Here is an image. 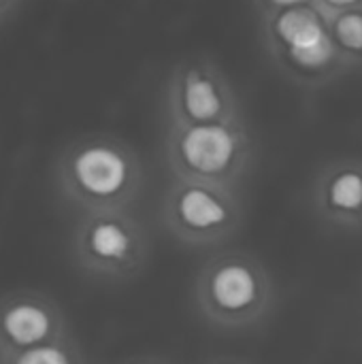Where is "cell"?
I'll return each instance as SVG.
<instances>
[{"mask_svg":"<svg viewBox=\"0 0 362 364\" xmlns=\"http://www.w3.org/2000/svg\"><path fill=\"white\" fill-rule=\"evenodd\" d=\"M53 173L62 198L81 213L130 209L145 183L139 154L113 134L75 139L58 156Z\"/></svg>","mask_w":362,"mask_h":364,"instance_id":"1","label":"cell"},{"mask_svg":"<svg viewBox=\"0 0 362 364\" xmlns=\"http://www.w3.org/2000/svg\"><path fill=\"white\" fill-rule=\"evenodd\" d=\"M275 301V284L265 264L245 252L209 258L194 282V303L215 328L241 331L260 324Z\"/></svg>","mask_w":362,"mask_h":364,"instance_id":"2","label":"cell"},{"mask_svg":"<svg viewBox=\"0 0 362 364\" xmlns=\"http://www.w3.org/2000/svg\"><path fill=\"white\" fill-rule=\"evenodd\" d=\"M265 43L275 66L297 85L322 87L348 70L335 47L329 19L316 2L262 15Z\"/></svg>","mask_w":362,"mask_h":364,"instance_id":"3","label":"cell"},{"mask_svg":"<svg viewBox=\"0 0 362 364\" xmlns=\"http://www.w3.org/2000/svg\"><path fill=\"white\" fill-rule=\"evenodd\" d=\"M164 156L173 179L237 188L252 162V139L243 119L169 124Z\"/></svg>","mask_w":362,"mask_h":364,"instance_id":"4","label":"cell"},{"mask_svg":"<svg viewBox=\"0 0 362 364\" xmlns=\"http://www.w3.org/2000/svg\"><path fill=\"white\" fill-rule=\"evenodd\" d=\"M75 264L96 279H128L149 256L145 224L130 209L81 213L70 239Z\"/></svg>","mask_w":362,"mask_h":364,"instance_id":"5","label":"cell"},{"mask_svg":"<svg viewBox=\"0 0 362 364\" xmlns=\"http://www.w3.org/2000/svg\"><path fill=\"white\" fill-rule=\"evenodd\" d=\"M166 232L190 247L218 245L243 224V203L237 188L173 179L162 196Z\"/></svg>","mask_w":362,"mask_h":364,"instance_id":"6","label":"cell"},{"mask_svg":"<svg viewBox=\"0 0 362 364\" xmlns=\"http://www.w3.org/2000/svg\"><path fill=\"white\" fill-rule=\"evenodd\" d=\"M169 124L239 122L241 109L235 87L224 70L207 58L181 60L166 85Z\"/></svg>","mask_w":362,"mask_h":364,"instance_id":"7","label":"cell"},{"mask_svg":"<svg viewBox=\"0 0 362 364\" xmlns=\"http://www.w3.org/2000/svg\"><path fill=\"white\" fill-rule=\"evenodd\" d=\"M66 337V318L51 296L23 290L0 299V356Z\"/></svg>","mask_w":362,"mask_h":364,"instance_id":"8","label":"cell"},{"mask_svg":"<svg viewBox=\"0 0 362 364\" xmlns=\"http://www.w3.org/2000/svg\"><path fill=\"white\" fill-rule=\"evenodd\" d=\"M314 213L339 230L362 228V160L341 158L324 164L312 186Z\"/></svg>","mask_w":362,"mask_h":364,"instance_id":"9","label":"cell"},{"mask_svg":"<svg viewBox=\"0 0 362 364\" xmlns=\"http://www.w3.org/2000/svg\"><path fill=\"white\" fill-rule=\"evenodd\" d=\"M329 32L348 68L362 66V6L329 17Z\"/></svg>","mask_w":362,"mask_h":364,"instance_id":"10","label":"cell"},{"mask_svg":"<svg viewBox=\"0 0 362 364\" xmlns=\"http://www.w3.org/2000/svg\"><path fill=\"white\" fill-rule=\"evenodd\" d=\"M0 364H85V360L70 337H66L53 343L0 356Z\"/></svg>","mask_w":362,"mask_h":364,"instance_id":"11","label":"cell"},{"mask_svg":"<svg viewBox=\"0 0 362 364\" xmlns=\"http://www.w3.org/2000/svg\"><path fill=\"white\" fill-rule=\"evenodd\" d=\"M316 6L324 13V17H333L337 13L350 11V9H358L362 6V0H314Z\"/></svg>","mask_w":362,"mask_h":364,"instance_id":"12","label":"cell"},{"mask_svg":"<svg viewBox=\"0 0 362 364\" xmlns=\"http://www.w3.org/2000/svg\"><path fill=\"white\" fill-rule=\"evenodd\" d=\"M256 6L260 9L262 15H269L273 11H282V9H290V6H297V4H307V2H314V0H254Z\"/></svg>","mask_w":362,"mask_h":364,"instance_id":"13","label":"cell"},{"mask_svg":"<svg viewBox=\"0 0 362 364\" xmlns=\"http://www.w3.org/2000/svg\"><path fill=\"white\" fill-rule=\"evenodd\" d=\"M19 0H0V17H4Z\"/></svg>","mask_w":362,"mask_h":364,"instance_id":"14","label":"cell"},{"mask_svg":"<svg viewBox=\"0 0 362 364\" xmlns=\"http://www.w3.org/2000/svg\"><path fill=\"white\" fill-rule=\"evenodd\" d=\"M132 364H156V363H132Z\"/></svg>","mask_w":362,"mask_h":364,"instance_id":"15","label":"cell"}]
</instances>
